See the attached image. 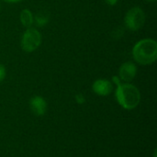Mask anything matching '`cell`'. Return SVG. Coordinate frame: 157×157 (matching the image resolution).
Returning a JSON list of instances; mask_svg holds the SVG:
<instances>
[{
    "label": "cell",
    "mask_w": 157,
    "mask_h": 157,
    "mask_svg": "<svg viewBox=\"0 0 157 157\" xmlns=\"http://www.w3.org/2000/svg\"><path fill=\"white\" fill-rule=\"evenodd\" d=\"M134 61L141 65L153 64L157 59V42L155 40L146 38L137 41L132 50Z\"/></svg>",
    "instance_id": "1"
},
{
    "label": "cell",
    "mask_w": 157,
    "mask_h": 157,
    "mask_svg": "<svg viewBox=\"0 0 157 157\" xmlns=\"http://www.w3.org/2000/svg\"><path fill=\"white\" fill-rule=\"evenodd\" d=\"M115 97L119 105L128 110L135 109L141 101V93L139 89L130 83L117 86Z\"/></svg>",
    "instance_id": "2"
},
{
    "label": "cell",
    "mask_w": 157,
    "mask_h": 157,
    "mask_svg": "<svg viewBox=\"0 0 157 157\" xmlns=\"http://www.w3.org/2000/svg\"><path fill=\"white\" fill-rule=\"evenodd\" d=\"M145 20L144 11L140 6H132L125 14L124 25L131 31H138L144 26Z\"/></svg>",
    "instance_id": "3"
},
{
    "label": "cell",
    "mask_w": 157,
    "mask_h": 157,
    "mask_svg": "<svg viewBox=\"0 0 157 157\" xmlns=\"http://www.w3.org/2000/svg\"><path fill=\"white\" fill-rule=\"evenodd\" d=\"M41 33L35 28H28L22 34L20 40L21 49L25 52H35L41 44Z\"/></svg>",
    "instance_id": "4"
},
{
    "label": "cell",
    "mask_w": 157,
    "mask_h": 157,
    "mask_svg": "<svg viewBox=\"0 0 157 157\" xmlns=\"http://www.w3.org/2000/svg\"><path fill=\"white\" fill-rule=\"evenodd\" d=\"M137 75V66L132 62L123 63L119 69V77L125 83L132 82Z\"/></svg>",
    "instance_id": "5"
},
{
    "label": "cell",
    "mask_w": 157,
    "mask_h": 157,
    "mask_svg": "<svg viewBox=\"0 0 157 157\" xmlns=\"http://www.w3.org/2000/svg\"><path fill=\"white\" fill-rule=\"evenodd\" d=\"M92 89L95 94L106 97L113 91V84L108 79H97L92 85Z\"/></svg>",
    "instance_id": "6"
},
{
    "label": "cell",
    "mask_w": 157,
    "mask_h": 157,
    "mask_svg": "<svg viewBox=\"0 0 157 157\" xmlns=\"http://www.w3.org/2000/svg\"><path fill=\"white\" fill-rule=\"evenodd\" d=\"M29 108L36 116H43L47 110V102L40 96H35L29 100Z\"/></svg>",
    "instance_id": "7"
},
{
    "label": "cell",
    "mask_w": 157,
    "mask_h": 157,
    "mask_svg": "<svg viewBox=\"0 0 157 157\" xmlns=\"http://www.w3.org/2000/svg\"><path fill=\"white\" fill-rule=\"evenodd\" d=\"M19 20L23 27H25L27 29L30 28V27H32V25L34 23V15L32 14V12L29 9L24 8L21 10V12L19 14Z\"/></svg>",
    "instance_id": "8"
},
{
    "label": "cell",
    "mask_w": 157,
    "mask_h": 157,
    "mask_svg": "<svg viewBox=\"0 0 157 157\" xmlns=\"http://www.w3.org/2000/svg\"><path fill=\"white\" fill-rule=\"evenodd\" d=\"M50 21V15L45 10H40L34 16V23L37 27L42 28L46 26Z\"/></svg>",
    "instance_id": "9"
},
{
    "label": "cell",
    "mask_w": 157,
    "mask_h": 157,
    "mask_svg": "<svg viewBox=\"0 0 157 157\" xmlns=\"http://www.w3.org/2000/svg\"><path fill=\"white\" fill-rule=\"evenodd\" d=\"M123 34H124V29L122 28H118V29L113 30V37L114 38H117V39L122 38Z\"/></svg>",
    "instance_id": "10"
},
{
    "label": "cell",
    "mask_w": 157,
    "mask_h": 157,
    "mask_svg": "<svg viewBox=\"0 0 157 157\" xmlns=\"http://www.w3.org/2000/svg\"><path fill=\"white\" fill-rule=\"evenodd\" d=\"M6 68H5V66L2 64V63H0V83L5 79V77H6Z\"/></svg>",
    "instance_id": "11"
},
{
    "label": "cell",
    "mask_w": 157,
    "mask_h": 157,
    "mask_svg": "<svg viewBox=\"0 0 157 157\" xmlns=\"http://www.w3.org/2000/svg\"><path fill=\"white\" fill-rule=\"evenodd\" d=\"M75 100L78 104H84L86 102V98L83 94H77L75 96Z\"/></svg>",
    "instance_id": "12"
},
{
    "label": "cell",
    "mask_w": 157,
    "mask_h": 157,
    "mask_svg": "<svg viewBox=\"0 0 157 157\" xmlns=\"http://www.w3.org/2000/svg\"><path fill=\"white\" fill-rule=\"evenodd\" d=\"M112 84H115L116 86H119L121 83V78L119 77V75H114L112 77Z\"/></svg>",
    "instance_id": "13"
},
{
    "label": "cell",
    "mask_w": 157,
    "mask_h": 157,
    "mask_svg": "<svg viewBox=\"0 0 157 157\" xmlns=\"http://www.w3.org/2000/svg\"><path fill=\"white\" fill-rule=\"evenodd\" d=\"M104 2H105L107 5L110 6H116V5L118 4L119 0H104Z\"/></svg>",
    "instance_id": "14"
},
{
    "label": "cell",
    "mask_w": 157,
    "mask_h": 157,
    "mask_svg": "<svg viewBox=\"0 0 157 157\" xmlns=\"http://www.w3.org/2000/svg\"><path fill=\"white\" fill-rule=\"evenodd\" d=\"M6 3H9V4H16V3H19L23 0H3Z\"/></svg>",
    "instance_id": "15"
},
{
    "label": "cell",
    "mask_w": 157,
    "mask_h": 157,
    "mask_svg": "<svg viewBox=\"0 0 157 157\" xmlns=\"http://www.w3.org/2000/svg\"><path fill=\"white\" fill-rule=\"evenodd\" d=\"M145 2H149V3H154V2H155L156 0H144Z\"/></svg>",
    "instance_id": "16"
},
{
    "label": "cell",
    "mask_w": 157,
    "mask_h": 157,
    "mask_svg": "<svg viewBox=\"0 0 157 157\" xmlns=\"http://www.w3.org/2000/svg\"><path fill=\"white\" fill-rule=\"evenodd\" d=\"M0 11H1V4H0Z\"/></svg>",
    "instance_id": "17"
}]
</instances>
